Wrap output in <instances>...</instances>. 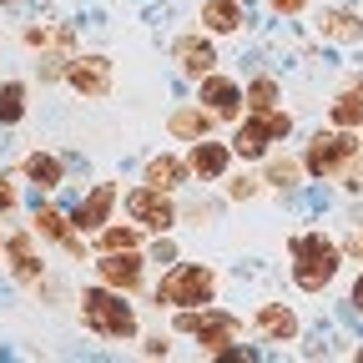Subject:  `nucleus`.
<instances>
[{"mask_svg":"<svg viewBox=\"0 0 363 363\" xmlns=\"http://www.w3.org/2000/svg\"><path fill=\"white\" fill-rule=\"evenodd\" d=\"M288 131H293V116L267 106V111H257L247 126H238L233 152H238V157H247V162H257V157H267V147H272V142H283Z\"/></svg>","mask_w":363,"mask_h":363,"instance_id":"nucleus-5","label":"nucleus"},{"mask_svg":"<svg viewBox=\"0 0 363 363\" xmlns=\"http://www.w3.org/2000/svg\"><path fill=\"white\" fill-rule=\"evenodd\" d=\"M293 252V283L303 293H323L333 278H338V247L323 238V233H303L288 242Z\"/></svg>","mask_w":363,"mask_h":363,"instance_id":"nucleus-1","label":"nucleus"},{"mask_svg":"<svg viewBox=\"0 0 363 363\" xmlns=\"http://www.w3.org/2000/svg\"><path fill=\"white\" fill-rule=\"evenodd\" d=\"M111 207H116V187H111V182H101V187L91 192L86 202H76V212H71V222H76V233H96V227H106Z\"/></svg>","mask_w":363,"mask_h":363,"instance_id":"nucleus-9","label":"nucleus"},{"mask_svg":"<svg viewBox=\"0 0 363 363\" xmlns=\"http://www.w3.org/2000/svg\"><path fill=\"white\" fill-rule=\"evenodd\" d=\"M202 26H207V30H217V35L238 30V26H242L238 0H207V6H202Z\"/></svg>","mask_w":363,"mask_h":363,"instance_id":"nucleus-17","label":"nucleus"},{"mask_svg":"<svg viewBox=\"0 0 363 363\" xmlns=\"http://www.w3.org/2000/svg\"><path fill=\"white\" fill-rule=\"evenodd\" d=\"M101 278H106V288H121V293H131L136 283H142V257H136V247H121V252H106L101 262Z\"/></svg>","mask_w":363,"mask_h":363,"instance_id":"nucleus-10","label":"nucleus"},{"mask_svg":"<svg viewBox=\"0 0 363 363\" xmlns=\"http://www.w3.org/2000/svg\"><path fill=\"white\" fill-rule=\"evenodd\" d=\"M333 121L338 126H363V86L343 91V96L333 101Z\"/></svg>","mask_w":363,"mask_h":363,"instance_id":"nucleus-23","label":"nucleus"},{"mask_svg":"<svg viewBox=\"0 0 363 363\" xmlns=\"http://www.w3.org/2000/svg\"><path fill=\"white\" fill-rule=\"evenodd\" d=\"M318 30H323L328 40H358V35H363V21L348 16V11H333V16L318 21Z\"/></svg>","mask_w":363,"mask_h":363,"instance_id":"nucleus-21","label":"nucleus"},{"mask_svg":"<svg viewBox=\"0 0 363 363\" xmlns=\"http://www.w3.org/2000/svg\"><path fill=\"white\" fill-rule=\"evenodd\" d=\"M257 328H262L272 343H288V338L298 333V318H293L288 308H278V303H267V308L257 313Z\"/></svg>","mask_w":363,"mask_h":363,"instance_id":"nucleus-16","label":"nucleus"},{"mask_svg":"<svg viewBox=\"0 0 363 363\" xmlns=\"http://www.w3.org/2000/svg\"><path fill=\"white\" fill-rule=\"evenodd\" d=\"M126 212L136 217V227H152V233H167V227L177 222V207L162 187H142V192H131L126 197Z\"/></svg>","mask_w":363,"mask_h":363,"instance_id":"nucleus-7","label":"nucleus"},{"mask_svg":"<svg viewBox=\"0 0 363 363\" xmlns=\"http://www.w3.org/2000/svg\"><path fill=\"white\" fill-rule=\"evenodd\" d=\"M35 233L56 238V242H61L66 252H76V257L86 252V247H81V233H71V227H66V217H61L56 207H40V212H35Z\"/></svg>","mask_w":363,"mask_h":363,"instance_id":"nucleus-14","label":"nucleus"},{"mask_svg":"<svg viewBox=\"0 0 363 363\" xmlns=\"http://www.w3.org/2000/svg\"><path fill=\"white\" fill-rule=\"evenodd\" d=\"M177 328L182 333H192L197 343H202V353H227L238 343V333H242V323L233 313H217V308H182V318H177Z\"/></svg>","mask_w":363,"mask_h":363,"instance_id":"nucleus-4","label":"nucleus"},{"mask_svg":"<svg viewBox=\"0 0 363 363\" xmlns=\"http://www.w3.org/2000/svg\"><path fill=\"white\" fill-rule=\"evenodd\" d=\"M348 247H353V252L363 257V233H353V242H348Z\"/></svg>","mask_w":363,"mask_h":363,"instance_id":"nucleus-31","label":"nucleus"},{"mask_svg":"<svg viewBox=\"0 0 363 363\" xmlns=\"http://www.w3.org/2000/svg\"><path fill=\"white\" fill-rule=\"evenodd\" d=\"M353 152H358V142L348 136V126L343 131H318L313 142H308V157H303V167L313 172V177H333V172H343L348 162H353Z\"/></svg>","mask_w":363,"mask_h":363,"instance_id":"nucleus-6","label":"nucleus"},{"mask_svg":"<svg viewBox=\"0 0 363 363\" xmlns=\"http://www.w3.org/2000/svg\"><path fill=\"white\" fill-rule=\"evenodd\" d=\"M207 126H212V111H202V106H187L172 116V136H187V142H202Z\"/></svg>","mask_w":363,"mask_h":363,"instance_id":"nucleus-20","label":"nucleus"},{"mask_svg":"<svg viewBox=\"0 0 363 363\" xmlns=\"http://www.w3.org/2000/svg\"><path fill=\"white\" fill-rule=\"evenodd\" d=\"M6 252H11L16 278H26V283H35V278H40V257H35V247H30V238H26V233H21V238H11V242H6Z\"/></svg>","mask_w":363,"mask_h":363,"instance_id":"nucleus-19","label":"nucleus"},{"mask_svg":"<svg viewBox=\"0 0 363 363\" xmlns=\"http://www.w3.org/2000/svg\"><path fill=\"white\" fill-rule=\"evenodd\" d=\"M21 116H26V86L6 81V86H0V126H16Z\"/></svg>","mask_w":363,"mask_h":363,"instance_id":"nucleus-22","label":"nucleus"},{"mask_svg":"<svg viewBox=\"0 0 363 363\" xmlns=\"http://www.w3.org/2000/svg\"><path fill=\"white\" fill-rule=\"evenodd\" d=\"M293 177H298V167H293V162H278V167L267 172V182H272V187H293Z\"/></svg>","mask_w":363,"mask_h":363,"instance_id":"nucleus-26","label":"nucleus"},{"mask_svg":"<svg viewBox=\"0 0 363 363\" xmlns=\"http://www.w3.org/2000/svg\"><path fill=\"white\" fill-rule=\"evenodd\" d=\"M353 303L363 308V272H358V283H353Z\"/></svg>","mask_w":363,"mask_h":363,"instance_id":"nucleus-30","label":"nucleus"},{"mask_svg":"<svg viewBox=\"0 0 363 363\" xmlns=\"http://www.w3.org/2000/svg\"><path fill=\"white\" fill-rule=\"evenodd\" d=\"M202 101L212 116H238V86L227 76H202Z\"/></svg>","mask_w":363,"mask_h":363,"instance_id":"nucleus-13","label":"nucleus"},{"mask_svg":"<svg viewBox=\"0 0 363 363\" xmlns=\"http://www.w3.org/2000/svg\"><path fill=\"white\" fill-rule=\"evenodd\" d=\"M187 172H192V167L177 162V157H152V162H147V182H152V187H162V192L182 187V177H187Z\"/></svg>","mask_w":363,"mask_h":363,"instance_id":"nucleus-18","label":"nucleus"},{"mask_svg":"<svg viewBox=\"0 0 363 363\" xmlns=\"http://www.w3.org/2000/svg\"><path fill=\"white\" fill-rule=\"evenodd\" d=\"M26 177L35 182L40 192H56V187H61V177H66V167H61L51 152H30V157H26Z\"/></svg>","mask_w":363,"mask_h":363,"instance_id":"nucleus-15","label":"nucleus"},{"mask_svg":"<svg viewBox=\"0 0 363 363\" xmlns=\"http://www.w3.org/2000/svg\"><path fill=\"white\" fill-rule=\"evenodd\" d=\"M252 192H257V182H252V177H242V182H233V197H238V202H242V197H252Z\"/></svg>","mask_w":363,"mask_h":363,"instance_id":"nucleus-28","label":"nucleus"},{"mask_svg":"<svg viewBox=\"0 0 363 363\" xmlns=\"http://www.w3.org/2000/svg\"><path fill=\"white\" fill-rule=\"evenodd\" d=\"M272 101H278V81H267V76H262V81H252V91H247V106H252V111H267Z\"/></svg>","mask_w":363,"mask_h":363,"instance_id":"nucleus-24","label":"nucleus"},{"mask_svg":"<svg viewBox=\"0 0 363 363\" xmlns=\"http://www.w3.org/2000/svg\"><path fill=\"white\" fill-rule=\"evenodd\" d=\"M212 293H217V278H212V267H202V262H177L157 283V303L162 308H207Z\"/></svg>","mask_w":363,"mask_h":363,"instance_id":"nucleus-3","label":"nucleus"},{"mask_svg":"<svg viewBox=\"0 0 363 363\" xmlns=\"http://www.w3.org/2000/svg\"><path fill=\"white\" fill-rule=\"evenodd\" d=\"M0 6H11V0H0Z\"/></svg>","mask_w":363,"mask_h":363,"instance_id":"nucleus-32","label":"nucleus"},{"mask_svg":"<svg viewBox=\"0 0 363 363\" xmlns=\"http://www.w3.org/2000/svg\"><path fill=\"white\" fill-rule=\"evenodd\" d=\"M71 86L81 91V96H91V101H101L106 91H111V61L106 56H81V61H71Z\"/></svg>","mask_w":363,"mask_h":363,"instance_id":"nucleus-8","label":"nucleus"},{"mask_svg":"<svg viewBox=\"0 0 363 363\" xmlns=\"http://www.w3.org/2000/svg\"><path fill=\"white\" fill-rule=\"evenodd\" d=\"M11 207H16V182L0 177V212H11Z\"/></svg>","mask_w":363,"mask_h":363,"instance_id":"nucleus-27","label":"nucleus"},{"mask_svg":"<svg viewBox=\"0 0 363 363\" xmlns=\"http://www.w3.org/2000/svg\"><path fill=\"white\" fill-rule=\"evenodd\" d=\"M121 247H136V227H106L101 233V252H121Z\"/></svg>","mask_w":363,"mask_h":363,"instance_id":"nucleus-25","label":"nucleus"},{"mask_svg":"<svg viewBox=\"0 0 363 363\" xmlns=\"http://www.w3.org/2000/svg\"><path fill=\"white\" fill-rule=\"evenodd\" d=\"M308 0H272V11H283V16H293V11H303Z\"/></svg>","mask_w":363,"mask_h":363,"instance_id":"nucleus-29","label":"nucleus"},{"mask_svg":"<svg viewBox=\"0 0 363 363\" xmlns=\"http://www.w3.org/2000/svg\"><path fill=\"white\" fill-rule=\"evenodd\" d=\"M177 66L182 71H187V76H212V66H217V51H212V45L207 40H197V35H182L177 40Z\"/></svg>","mask_w":363,"mask_h":363,"instance_id":"nucleus-11","label":"nucleus"},{"mask_svg":"<svg viewBox=\"0 0 363 363\" xmlns=\"http://www.w3.org/2000/svg\"><path fill=\"white\" fill-rule=\"evenodd\" d=\"M227 157H233V152H227L222 142H207V136H202V142L192 147V157H187V167H192L202 182H217V177L227 172Z\"/></svg>","mask_w":363,"mask_h":363,"instance_id":"nucleus-12","label":"nucleus"},{"mask_svg":"<svg viewBox=\"0 0 363 363\" xmlns=\"http://www.w3.org/2000/svg\"><path fill=\"white\" fill-rule=\"evenodd\" d=\"M81 323L101 338H131L136 313H131V303H121V288H91V293H81Z\"/></svg>","mask_w":363,"mask_h":363,"instance_id":"nucleus-2","label":"nucleus"}]
</instances>
